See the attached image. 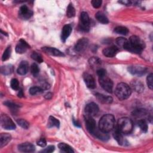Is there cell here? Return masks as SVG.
Listing matches in <instances>:
<instances>
[{"label":"cell","instance_id":"cell-43","mask_svg":"<svg viewBox=\"0 0 153 153\" xmlns=\"http://www.w3.org/2000/svg\"><path fill=\"white\" fill-rule=\"evenodd\" d=\"M55 146L53 145H49L46 148H45L44 149L42 150L41 152H46V153H50L52 152L55 151Z\"/></svg>","mask_w":153,"mask_h":153},{"label":"cell","instance_id":"cell-31","mask_svg":"<svg viewBox=\"0 0 153 153\" xmlns=\"http://www.w3.org/2000/svg\"><path fill=\"white\" fill-rule=\"evenodd\" d=\"M147 114V112L145 109H135L132 114L134 117H140L142 116L145 115Z\"/></svg>","mask_w":153,"mask_h":153},{"label":"cell","instance_id":"cell-35","mask_svg":"<svg viewBox=\"0 0 153 153\" xmlns=\"http://www.w3.org/2000/svg\"><path fill=\"white\" fill-rule=\"evenodd\" d=\"M89 64L92 67H97L101 64V61L96 57H93L90 59Z\"/></svg>","mask_w":153,"mask_h":153},{"label":"cell","instance_id":"cell-3","mask_svg":"<svg viewBox=\"0 0 153 153\" xmlns=\"http://www.w3.org/2000/svg\"><path fill=\"white\" fill-rule=\"evenodd\" d=\"M132 93L131 88L126 83H119L115 90V94L117 98L121 100L124 101L128 99Z\"/></svg>","mask_w":153,"mask_h":153},{"label":"cell","instance_id":"cell-5","mask_svg":"<svg viewBox=\"0 0 153 153\" xmlns=\"http://www.w3.org/2000/svg\"><path fill=\"white\" fill-rule=\"evenodd\" d=\"M80 29L84 32H88L90 30V19L88 14L86 12H82L80 15V22H79Z\"/></svg>","mask_w":153,"mask_h":153},{"label":"cell","instance_id":"cell-36","mask_svg":"<svg viewBox=\"0 0 153 153\" xmlns=\"http://www.w3.org/2000/svg\"><path fill=\"white\" fill-rule=\"evenodd\" d=\"M31 58L33 59H34V61H37L38 63H41L43 62V59L41 55L35 52H33V53L31 55Z\"/></svg>","mask_w":153,"mask_h":153},{"label":"cell","instance_id":"cell-15","mask_svg":"<svg viewBox=\"0 0 153 153\" xmlns=\"http://www.w3.org/2000/svg\"><path fill=\"white\" fill-rule=\"evenodd\" d=\"M19 15L21 18L28 19L33 16V12L26 5H24L20 8Z\"/></svg>","mask_w":153,"mask_h":153},{"label":"cell","instance_id":"cell-38","mask_svg":"<svg viewBox=\"0 0 153 153\" xmlns=\"http://www.w3.org/2000/svg\"><path fill=\"white\" fill-rule=\"evenodd\" d=\"M10 86H11V87L12 88V89H13L14 90H18L19 89V81L16 78L12 79L11 80Z\"/></svg>","mask_w":153,"mask_h":153},{"label":"cell","instance_id":"cell-6","mask_svg":"<svg viewBox=\"0 0 153 153\" xmlns=\"http://www.w3.org/2000/svg\"><path fill=\"white\" fill-rule=\"evenodd\" d=\"M99 81L101 86L107 92L112 93L113 90V82L106 75L99 77Z\"/></svg>","mask_w":153,"mask_h":153},{"label":"cell","instance_id":"cell-1","mask_svg":"<svg viewBox=\"0 0 153 153\" xmlns=\"http://www.w3.org/2000/svg\"><path fill=\"white\" fill-rule=\"evenodd\" d=\"M145 47V45L143 41L136 35L131 36L123 46V48L125 50L136 54L141 53Z\"/></svg>","mask_w":153,"mask_h":153},{"label":"cell","instance_id":"cell-9","mask_svg":"<svg viewBox=\"0 0 153 153\" xmlns=\"http://www.w3.org/2000/svg\"><path fill=\"white\" fill-rule=\"evenodd\" d=\"M128 71L133 75L140 77L145 75L146 73L147 68L143 67L133 65L128 67Z\"/></svg>","mask_w":153,"mask_h":153},{"label":"cell","instance_id":"cell-46","mask_svg":"<svg viewBox=\"0 0 153 153\" xmlns=\"http://www.w3.org/2000/svg\"><path fill=\"white\" fill-rule=\"evenodd\" d=\"M41 88L43 90H47L50 88V85L49 83H47V82H44L41 84Z\"/></svg>","mask_w":153,"mask_h":153},{"label":"cell","instance_id":"cell-17","mask_svg":"<svg viewBox=\"0 0 153 153\" xmlns=\"http://www.w3.org/2000/svg\"><path fill=\"white\" fill-rule=\"evenodd\" d=\"M118 52V49L116 46H111L104 49L102 51L103 55L108 58L114 57Z\"/></svg>","mask_w":153,"mask_h":153},{"label":"cell","instance_id":"cell-48","mask_svg":"<svg viewBox=\"0 0 153 153\" xmlns=\"http://www.w3.org/2000/svg\"><path fill=\"white\" fill-rule=\"evenodd\" d=\"M52 96H53V95H52V93H47L46 95H45V98L46 99H52Z\"/></svg>","mask_w":153,"mask_h":153},{"label":"cell","instance_id":"cell-42","mask_svg":"<svg viewBox=\"0 0 153 153\" xmlns=\"http://www.w3.org/2000/svg\"><path fill=\"white\" fill-rule=\"evenodd\" d=\"M102 1L101 0H93V1H91V3L93 6V7L95 9H98L101 7L102 5Z\"/></svg>","mask_w":153,"mask_h":153},{"label":"cell","instance_id":"cell-49","mask_svg":"<svg viewBox=\"0 0 153 153\" xmlns=\"http://www.w3.org/2000/svg\"><path fill=\"white\" fill-rule=\"evenodd\" d=\"M18 96L20 98H22L24 96V93H23V90L22 89H20L19 93H18Z\"/></svg>","mask_w":153,"mask_h":153},{"label":"cell","instance_id":"cell-19","mask_svg":"<svg viewBox=\"0 0 153 153\" xmlns=\"http://www.w3.org/2000/svg\"><path fill=\"white\" fill-rule=\"evenodd\" d=\"M12 140V136L7 133H2L0 135V147L7 145Z\"/></svg>","mask_w":153,"mask_h":153},{"label":"cell","instance_id":"cell-20","mask_svg":"<svg viewBox=\"0 0 153 153\" xmlns=\"http://www.w3.org/2000/svg\"><path fill=\"white\" fill-rule=\"evenodd\" d=\"M29 69V64L27 61H22L19 65L17 72L18 74L21 75L27 74Z\"/></svg>","mask_w":153,"mask_h":153},{"label":"cell","instance_id":"cell-21","mask_svg":"<svg viewBox=\"0 0 153 153\" xmlns=\"http://www.w3.org/2000/svg\"><path fill=\"white\" fill-rule=\"evenodd\" d=\"M96 97L97 99L101 103H104V104H109L111 103L112 102V98L111 96L104 95L101 93H96Z\"/></svg>","mask_w":153,"mask_h":153},{"label":"cell","instance_id":"cell-8","mask_svg":"<svg viewBox=\"0 0 153 153\" xmlns=\"http://www.w3.org/2000/svg\"><path fill=\"white\" fill-rule=\"evenodd\" d=\"M85 121H86V126L87 131L92 135H93L96 129H98L96 127V121L93 118V117L86 115L84 117Z\"/></svg>","mask_w":153,"mask_h":153},{"label":"cell","instance_id":"cell-33","mask_svg":"<svg viewBox=\"0 0 153 153\" xmlns=\"http://www.w3.org/2000/svg\"><path fill=\"white\" fill-rule=\"evenodd\" d=\"M11 53H12V49H11V46H9L4 51L3 56H2V60L3 61H6L7 60H8L10 56H11Z\"/></svg>","mask_w":153,"mask_h":153},{"label":"cell","instance_id":"cell-4","mask_svg":"<svg viewBox=\"0 0 153 153\" xmlns=\"http://www.w3.org/2000/svg\"><path fill=\"white\" fill-rule=\"evenodd\" d=\"M117 128L123 134H129L133 130V124L132 121L127 117H122L118 120Z\"/></svg>","mask_w":153,"mask_h":153},{"label":"cell","instance_id":"cell-25","mask_svg":"<svg viewBox=\"0 0 153 153\" xmlns=\"http://www.w3.org/2000/svg\"><path fill=\"white\" fill-rule=\"evenodd\" d=\"M58 148L62 152H68V153H74V151L72 148L69 146V145L65 143H60L58 145Z\"/></svg>","mask_w":153,"mask_h":153},{"label":"cell","instance_id":"cell-18","mask_svg":"<svg viewBox=\"0 0 153 153\" xmlns=\"http://www.w3.org/2000/svg\"><path fill=\"white\" fill-rule=\"evenodd\" d=\"M72 31V28L71 25H67L63 27L62 33H61V40L63 42H65L67 38L70 35L71 32Z\"/></svg>","mask_w":153,"mask_h":153},{"label":"cell","instance_id":"cell-37","mask_svg":"<svg viewBox=\"0 0 153 153\" xmlns=\"http://www.w3.org/2000/svg\"><path fill=\"white\" fill-rule=\"evenodd\" d=\"M17 123L18 124L21 126L22 127V128L25 129H28L30 127V124L29 123L26 121L25 120H24V119H18L17 120Z\"/></svg>","mask_w":153,"mask_h":153},{"label":"cell","instance_id":"cell-29","mask_svg":"<svg viewBox=\"0 0 153 153\" xmlns=\"http://www.w3.org/2000/svg\"><path fill=\"white\" fill-rule=\"evenodd\" d=\"M137 125L138 126L140 127V130L144 132V133H146L148 130V124H147V123L146 122V121L145 120H139L138 121H137Z\"/></svg>","mask_w":153,"mask_h":153},{"label":"cell","instance_id":"cell-14","mask_svg":"<svg viewBox=\"0 0 153 153\" xmlns=\"http://www.w3.org/2000/svg\"><path fill=\"white\" fill-rule=\"evenodd\" d=\"M42 50L44 52L46 53L51 56H57V57L65 56V55L62 52H61L59 50L54 47H44L42 48Z\"/></svg>","mask_w":153,"mask_h":153},{"label":"cell","instance_id":"cell-24","mask_svg":"<svg viewBox=\"0 0 153 153\" xmlns=\"http://www.w3.org/2000/svg\"><path fill=\"white\" fill-rule=\"evenodd\" d=\"M95 18L97 19V21L101 24H107L109 23V20L108 18L105 16V15L103 13L101 12H97L95 15Z\"/></svg>","mask_w":153,"mask_h":153},{"label":"cell","instance_id":"cell-45","mask_svg":"<svg viewBox=\"0 0 153 153\" xmlns=\"http://www.w3.org/2000/svg\"><path fill=\"white\" fill-rule=\"evenodd\" d=\"M37 145L41 147H45L47 145V142L46 140L44 138H41L40 139H39L37 142Z\"/></svg>","mask_w":153,"mask_h":153},{"label":"cell","instance_id":"cell-13","mask_svg":"<svg viewBox=\"0 0 153 153\" xmlns=\"http://www.w3.org/2000/svg\"><path fill=\"white\" fill-rule=\"evenodd\" d=\"M30 48L29 44L23 39H21L18 42L16 47V52L18 54L25 53L28 49Z\"/></svg>","mask_w":153,"mask_h":153},{"label":"cell","instance_id":"cell-27","mask_svg":"<svg viewBox=\"0 0 153 153\" xmlns=\"http://www.w3.org/2000/svg\"><path fill=\"white\" fill-rule=\"evenodd\" d=\"M13 71V67L11 65H7L1 67V72L6 75L11 74Z\"/></svg>","mask_w":153,"mask_h":153},{"label":"cell","instance_id":"cell-32","mask_svg":"<svg viewBox=\"0 0 153 153\" xmlns=\"http://www.w3.org/2000/svg\"><path fill=\"white\" fill-rule=\"evenodd\" d=\"M43 89L40 87H37V86H34L32 87L30 89V93L32 95H35L37 94L42 93L43 92Z\"/></svg>","mask_w":153,"mask_h":153},{"label":"cell","instance_id":"cell-40","mask_svg":"<svg viewBox=\"0 0 153 153\" xmlns=\"http://www.w3.org/2000/svg\"><path fill=\"white\" fill-rule=\"evenodd\" d=\"M152 81H153V74L151 73L149 75H148V76L146 78V83H147V85L148 86V87L150 89H152L153 88V84H152Z\"/></svg>","mask_w":153,"mask_h":153},{"label":"cell","instance_id":"cell-12","mask_svg":"<svg viewBox=\"0 0 153 153\" xmlns=\"http://www.w3.org/2000/svg\"><path fill=\"white\" fill-rule=\"evenodd\" d=\"M83 78L88 88L91 89H94L96 88V81L93 75L88 73H84L83 75Z\"/></svg>","mask_w":153,"mask_h":153},{"label":"cell","instance_id":"cell-7","mask_svg":"<svg viewBox=\"0 0 153 153\" xmlns=\"http://www.w3.org/2000/svg\"><path fill=\"white\" fill-rule=\"evenodd\" d=\"M1 126L6 130H14L16 129V125L13 120L6 114L1 115Z\"/></svg>","mask_w":153,"mask_h":153},{"label":"cell","instance_id":"cell-16","mask_svg":"<svg viewBox=\"0 0 153 153\" xmlns=\"http://www.w3.org/2000/svg\"><path fill=\"white\" fill-rule=\"evenodd\" d=\"M18 149L22 152H32L35 149V146L30 142H25L18 146Z\"/></svg>","mask_w":153,"mask_h":153},{"label":"cell","instance_id":"cell-41","mask_svg":"<svg viewBox=\"0 0 153 153\" xmlns=\"http://www.w3.org/2000/svg\"><path fill=\"white\" fill-rule=\"evenodd\" d=\"M126 41H127V40L124 38H123V37H118L116 40L117 44L119 46L123 47V46L124 45V44L126 43Z\"/></svg>","mask_w":153,"mask_h":153},{"label":"cell","instance_id":"cell-28","mask_svg":"<svg viewBox=\"0 0 153 153\" xmlns=\"http://www.w3.org/2000/svg\"><path fill=\"white\" fill-rule=\"evenodd\" d=\"M114 32L118 34H121L123 35H127L129 33V30L127 28L124 27H117L114 29Z\"/></svg>","mask_w":153,"mask_h":153},{"label":"cell","instance_id":"cell-50","mask_svg":"<svg viewBox=\"0 0 153 153\" xmlns=\"http://www.w3.org/2000/svg\"><path fill=\"white\" fill-rule=\"evenodd\" d=\"M73 123H74V124L75 126H77V127H81V125H80V124L78 123V121H75V120H73Z\"/></svg>","mask_w":153,"mask_h":153},{"label":"cell","instance_id":"cell-39","mask_svg":"<svg viewBox=\"0 0 153 153\" xmlns=\"http://www.w3.org/2000/svg\"><path fill=\"white\" fill-rule=\"evenodd\" d=\"M4 105H6L7 106L10 108L13 111H16L19 108L18 105H17L12 102H10V101H6V102H4Z\"/></svg>","mask_w":153,"mask_h":153},{"label":"cell","instance_id":"cell-11","mask_svg":"<svg viewBox=\"0 0 153 153\" xmlns=\"http://www.w3.org/2000/svg\"><path fill=\"white\" fill-rule=\"evenodd\" d=\"M85 112L86 113V115L93 117L98 113L99 107L98 105L94 102L89 103L86 106Z\"/></svg>","mask_w":153,"mask_h":153},{"label":"cell","instance_id":"cell-23","mask_svg":"<svg viewBox=\"0 0 153 153\" xmlns=\"http://www.w3.org/2000/svg\"><path fill=\"white\" fill-rule=\"evenodd\" d=\"M132 87L133 88V89H134L135 90V92H138V93H141L144 90V86L143 85V84L138 80H133L132 83Z\"/></svg>","mask_w":153,"mask_h":153},{"label":"cell","instance_id":"cell-26","mask_svg":"<svg viewBox=\"0 0 153 153\" xmlns=\"http://www.w3.org/2000/svg\"><path fill=\"white\" fill-rule=\"evenodd\" d=\"M60 126V122L59 121L56 119L55 117L53 116H50L49 118V121H48V127L49 128L52 127H56L59 128Z\"/></svg>","mask_w":153,"mask_h":153},{"label":"cell","instance_id":"cell-22","mask_svg":"<svg viewBox=\"0 0 153 153\" xmlns=\"http://www.w3.org/2000/svg\"><path fill=\"white\" fill-rule=\"evenodd\" d=\"M113 136L114 139L117 140L119 145H123L125 142V140L123 136V133L119 131L117 127L115 128V130L113 133Z\"/></svg>","mask_w":153,"mask_h":153},{"label":"cell","instance_id":"cell-44","mask_svg":"<svg viewBox=\"0 0 153 153\" xmlns=\"http://www.w3.org/2000/svg\"><path fill=\"white\" fill-rule=\"evenodd\" d=\"M97 74L99 76V77H103L105 75H106V71L103 68H99L97 70Z\"/></svg>","mask_w":153,"mask_h":153},{"label":"cell","instance_id":"cell-30","mask_svg":"<svg viewBox=\"0 0 153 153\" xmlns=\"http://www.w3.org/2000/svg\"><path fill=\"white\" fill-rule=\"evenodd\" d=\"M75 15V10L74 7H73L72 4H69L67 7V16L71 18L74 17Z\"/></svg>","mask_w":153,"mask_h":153},{"label":"cell","instance_id":"cell-10","mask_svg":"<svg viewBox=\"0 0 153 153\" xmlns=\"http://www.w3.org/2000/svg\"><path fill=\"white\" fill-rule=\"evenodd\" d=\"M89 40L87 38H82L78 40L75 45L74 49L77 52L84 51L89 46Z\"/></svg>","mask_w":153,"mask_h":153},{"label":"cell","instance_id":"cell-47","mask_svg":"<svg viewBox=\"0 0 153 153\" xmlns=\"http://www.w3.org/2000/svg\"><path fill=\"white\" fill-rule=\"evenodd\" d=\"M118 3L126 6H130L132 3L130 1H118Z\"/></svg>","mask_w":153,"mask_h":153},{"label":"cell","instance_id":"cell-2","mask_svg":"<svg viewBox=\"0 0 153 153\" xmlns=\"http://www.w3.org/2000/svg\"><path fill=\"white\" fill-rule=\"evenodd\" d=\"M115 126V117L112 114H106L101 117L99 122V129L103 132L108 133Z\"/></svg>","mask_w":153,"mask_h":153},{"label":"cell","instance_id":"cell-34","mask_svg":"<svg viewBox=\"0 0 153 153\" xmlns=\"http://www.w3.org/2000/svg\"><path fill=\"white\" fill-rule=\"evenodd\" d=\"M31 72L32 74L35 77H37L40 72V68L36 64H33L31 67Z\"/></svg>","mask_w":153,"mask_h":153}]
</instances>
